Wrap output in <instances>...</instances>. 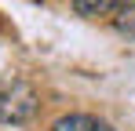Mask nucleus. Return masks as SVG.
Here are the masks:
<instances>
[{
    "label": "nucleus",
    "instance_id": "obj_3",
    "mask_svg": "<svg viewBox=\"0 0 135 131\" xmlns=\"http://www.w3.org/2000/svg\"><path fill=\"white\" fill-rule=\"evenodd\" d=\"M51 131H113V128L106 120H99V117H88V113H69L62 120H55Z\"/></svg>",
    "mask_w": 135,
    "mask_h": 131
},
{
    "label": "nucleus",
    "instance_id": "obj_1",
    "mask_svg": "<svg viewBox=\"0 0 135 131\" xmlns=\"http://www.w3.org/2000/svg\"><path fill=\"white\" fill-rule=\"evenodd\" d=\"M37 113V91L26 80H0V124H26Z\"/></svg>",
    "mask_w": 135,
    "mask_h": 131
},
{
    "label": "nucleus",
    "instance_id": "obj_2",
    "mask_svg": "<svg viewBox=\"0 0 135 131\" xmlns=\"http://www.w3.org/2000/svg\"><path fill=\"white\" fill-rule=\"evenodd\" d=\"M132 0H73V11L84 18H102V15H120Z\"/></svg>",
    "mask_w": 135,
    "mask_h": 131
},
{
    "label": "nucleus",
    "instance_id": "obj_4",
    "mask_svg": "<svg viewBox=\"0 0 135 131\" xmlns=\"http://www.w3.org/2000/svg\"><path fill=\"white\" fill-rule=\"evenodd\" d=\"M117 26H120L124 33H132V37H135V4H128V7L117 15Z\"/></svg>",
    "mask_w": 135,
    "mask_h": 131
}]
</instances>
